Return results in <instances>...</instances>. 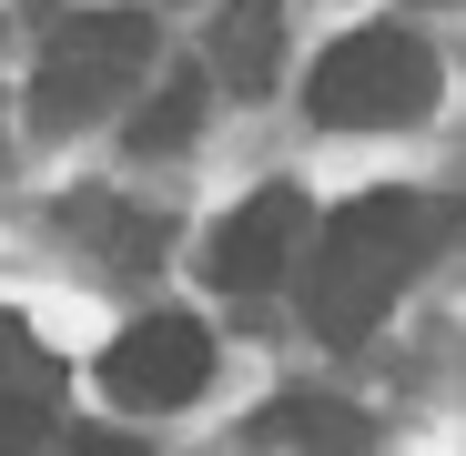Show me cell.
I'll return each instance as SVG.
<instances>
[{
  "mask_svg": "<svg viewBox=\"0 0 466 456\" xmlns=\"http://www.w3.org/2000/svg\"><path fill=\"white\" fill-rule=\"evenodd\" d=\"M436 244V213L416 193H355L345 213H325V234L304 244V325L325 345H365L385 325V304L416 284Z\"/></svg>",
  "mask_w": 466,
  "mask_h": 456,
  "instance_id": "6da1fadb",
  "label": "cell"
},
{
  "mask_svg": "<svg viewBox=\"0 0 466 456\" xmlns=\"http://www.w3.org/2000/svg\"><path fill=\"white\" fill-rule=\"evenodd\" d=\"M304 112L325 132H396L436 112V51L406 21H365L345 41H325L315 82H304Z\"/></svg>",
  "mask_w": 466,
  "mask_h": 456,
  "instance_id": "7a4b0ae2",
  "label": "cell"
},
{
  "mask_svg": "<svg viewBox=\"0 0 466 456\" xmlns=\"http://www.w3.org/2000/svg\"><path fill=\"white\" fill-rule=\"evenodd\" d=\"M152 71V21L142 11H71L51 41H41V71H31V122L41 132H82L102 122L132 82Z\"/></svg>",
  "mask_w": 466,
  "mask_h": 456,
  "instance_id": "3957f363",
  "label": "cell"
},
{
  "mask_svg": "<svg viewBox=\"0 0 466 456\" xmlns=\"http://www.w3.org/2000/svg\"><path fill=\"white\" fill-rule=\"evenodd\" d=\"M102 386H112L132 416H173V406H193V396L213 386V335H203L193 315H142V325L112 335Z\"/></svg>",
  "mask_w": 466,
  "mask_h": 456,
  "instance_id": "277c9868",
  "label": "cell"
},
{
  "mask_svg": "<svg viewBox=\"0 0 466 456\" xmlns=\"http://www.w3.org/2000/svg\"><path fill=\"white\" fill-rule=\"evenodd\" d=\"M304 244H315V234H304V193L264 183V193H244V203L213 223L203 274H213L223 294H264V284H284V274H294V254H304Z\"/></svg>",
  "mask_w": 466,
  "mask_h": 456,
  "instance_id": "5b68a950",
  "label": "cell"
},
{
  "mask_svg": "<svg viewBox=\"0 0 466 456\" xmlns=\"http://www.w3.org/2000/svg\"><path fill=\"white\" fill-rule=\"evenodd\" d=\"M274 61H284V0H223V21H213V71H223L233 92H264Z\"/></svg>",
  "mask_w": 466,
  "mask_h": 456,
  "instance_id": "8992f818",
  "label": "cell"
},
{
  "mask_svg": "<svg viewBox=\"0 0 466 456\" xmlns=\"http://www.w3.org/2000/svg\"><path fill=\"white\" fill-rule=\"evenodd\" d=\"M264 436L294 446V456H375V426H365L345 396H284V406L264 416Z\"/></svg>",
  "mask_w": 466,
  "mask_h": 456,
  "instance_id": "52a82bcc",
  "label": "cell"
},
{
  "mask_svg": "<svg viewBox=\"0 0 466 456\" xmlns=\"http://www.w3.org/2000/svg\"><path fill=\"white\" fill-rule=\"evenodd\" d=\"M82 223H92V254L102 264H152V254H163V244H152V223L132 213V203H112V193H82V203H71V234H82Z\"/></svg>",
  "mask_w": 466,
  "mask_h": 456,
  "instance_id": "ba28073f",
  "label": "cell"
},
{
  "mask_svg": "<svg viewBox=\"0 0 466 456\" xmlns=\"http://www.w3.org/2000/svg\"><path fill=\"white\" fill-rule=\"evenodd\" d=\"M193 132H203V82L173 71V82L132 112V152H173V142H193Z\"/></svg>",
  "mask_w": 466,
  "mask_h": 456,
  "instance_id": "9c48e42d",
  "label": "cell"
},
{
  "mask_svg": "<svg viewBox=\"0 0 466 456\" xmlns=\"http://www.w3.org/2000/svg\"><path fill=\"white\" fill-rule=\"evenodd\" d=\"M51 386H61V365H51V345L0 304V396H41L51 406Z\"/></svg>",
  "mask_w": 466,
  "mask_h": 456,
  "instance_id": "30bf717a",
  "label": "cell"
},
{
  "mask_svg": "<svg viewBox=\"0 0 466 456\" xmlns=\"http://www.w3.org/2000/svg\"><path fill=\"white\" fill-rule=\"evenodd\" d=\"M0 456H51V406L41 396H0Z\"/></svg>",
  "mask_w": 466,
  "mask_h": 456,
  "instance_id": "8fae6325",
  "label": "cell"
},
{
  "mask_svg": "<svg viewBox=\"0 0 466 456\" xmlns=\"http://www.w3.org/2000/svg\"><path fill=\"white\" fill-rule=\"evenodd\" d=\"M51 456H142L132 436H102V426H82V436H51Z\"/></svg>",
  "mask_w": 466,
  "mask_h": 456,
  "instance_id": "7c38bea8",
  "label": "cell"
}]
</instances>
